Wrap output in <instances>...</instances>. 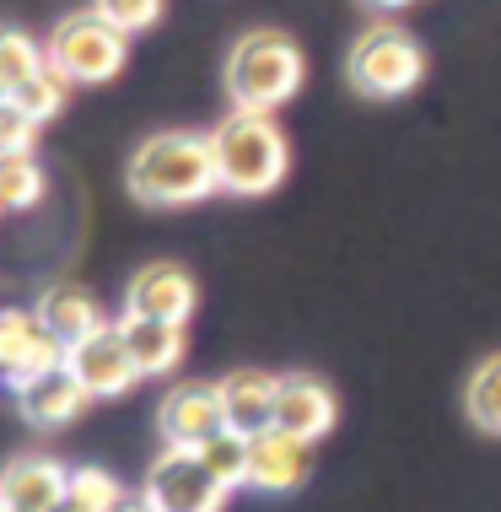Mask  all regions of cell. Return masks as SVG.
I'll return each instance as SVG.
<instances>
[{"mask_svg":"<svg viewBox=\"0 0 501 512\" xmlns=\"http://www.w3.org/2000/svg\"><path fill=\"white\" fill-rule=\"evenodd\" d=\"M71 491V469L49 453H22L0 469V512H54Z\"/></svg>","mask_w":501,"mask_h":512,"instance_id":"7c38bea8","label":"cell"},{"mask_svg":"<svg viewBox=\"0 0 501 512\" xmlns=\"http://www.w3.org/2000/svg\"><path fill=\"white\" fill-rule=\"evenodd\" d=\"M92 11H97V17H108L119 33L135 38V33H146V27L162 17V0H92Z\"/></svg>","mask_w":501,"mask_h":512,"instance_id":"cb8c5ba5","label":"cell"},{"mask_svg":"<svg viewBox=\"0 0 501 512\" xmlns=\"http://www.w3.org/2000/svg\"><path fill=\"white\" fill-rule=\"evenodd\" d=\"M200 459H205V469H211L227 491L248 486V437L243 432H221L216 442H205Z\"/></svg>","mask_w":501,"mask_h":512,"instance_id":"44dd1931","label":"cell"},{"mask_svg":"<svg viewBox=\"0 0 501 512\" xmlns=\"http://www.w3.org/2000/svg\"><path fill=\"white\" fill-rule=\"evenodd\" d=\"M44 168H38L33 151H17V157H0V211H33L44 200Z\"/></svg>","mask_w":501,"mask_h":512,"instance_id":"ffe728a7","label":"cell"},{"mask_svg":"<svg viewBox=\"0 0 501 512\" xmlns=\"http://www.w3.org/2000/svg\"><path fill=\"white\" fill-rule=\"evenodd\" d=\"M130 60V33H119L108 17L97 11H71L49 38V65L65 81H114Z\"/></svg>","mask_w":501,"mask_h":512,"instance_id":"5b68a950","label":"cell"},{"mask_svg":"<svg viewBox=\"0 0 501 512\" xmlns=\"http://www.w3.org/2000/svg\"><path fill=\"white\" fill-rule=\"evenodd\" d=\"M71 502H81V507H92V512H119L124 507V491L108 469H97V464H81V469H71Z\"/></svg>","mask_w":501,"mask_h":512,"instance_id":"7402d4cb","label":"cell"},{"mask_svg":"<svg viewBox=\"0 0 501 512\" xmlns=\"http://www.w3.org/2000/svg\"><path fill=\"white\" fill-rule=\"evenodd\" d=\"M141 491L151 496L157 512H221V502L232 496L211 469H205L200 453H189V448H162L146 469Z\"/></svg>","mask_w":501,"mask_h":512,"instance_id":"8992f818","label":"cell"},{"mask_svg":"<svg viewBox=\"0 0 501 512\" xmlns=\"http://www.w3.org/2000/svg\"><path fill=\"white\" fill-rule=\"evenodd\" d=\"M275 383L270 372H232V378H221V405H227V426L243 437H259L275 426Z\"/></svg>","mask_w":501,"mask_h":512,"instance_id":"2e32d148","label":"cell"},{"mask_svg":"<svg viewBox=\"0 0 501 512\" xmlns=\"http://www.w3.org/2000/svg\"><path fill=\"white\" fill-rule=\"evenodd\" d=\"M54 512H92V507H81V502H71V496H65V502L54 507Z\"/></svg>","mask_w":501,"mask_h":512,"instance_id":"83f0119b","label":"cell"},{"mask_svg":"<svg viewBox=\"0 0 501 512\" xmlns=\"http://www.w3.org/2000/svg\"><path fill=\"white\" fill-rule=\"evenodd\" d=\"M119 512H157V507H151V496L146 491H130V496H124V507Z\"/></svg>","mask_w":501,"mask_h":512,"instance_id":"484cf974","label":"cell"},{"mask_svg":"<svg viewBox=\"0 0 501 512\" xmlns=\"http://www.w3.org/2000/svg\"><path fill=\"white\" fill-rule=\"evenodd\" d=\"M367 6H378V11H399V6H410V0H367Z\"/></svg>","mask_w":501,"mask_h":512,"instance_id":"4316f807","label":"cell"},{"mask_svg":"<svg viewBox=\"0 0 501 512\" xmlns=\"http://www.w3.org/2000/svg\"><path fill=\"white\" fill-rule=\"evenodd\" d=\"M44 71H49V49L38 44V38L17 33V27H0V87H6V98L22 81L44 76Z\"/></svg>","mask_w":501,"mask_h":512,"instance_id":"d6986e66","label":"cell"},{"mask_svg":"<svg viewBox=\"0 0 501 512\" xmlns=\"http://www.w3.org/2000/svg\"><path fill=\"white\" fill-rule=\"evenodd\" d=\"M313 475V442L281 432V426H270V432L248 437V486L264 491V496H286L297 486H308Z\"/></svg>","mask_w":501,"mask_h":512,"instance_id":"30bf717a","label":"cell"},{"mask_svg":"<svg viewBox=\"0 0 501 512\" xmlns=\"http://www.w3.org/2000/svg\"><path fill=\"white\" fill-rule=\"evenodd\" d=\"M157 426L167 448H189V453H200L205 442L232 432L227 405H221V383H173L157 405Z\"/></svg>","mask_w":501,"mask_h":512,"instance_id":"ba28073f","label":"cell"},{"mask_svg":"<svg viewBox=\"0 0 501 512\" xmlns=\"http://www.w3.org/2000/svg\"><path fill=\"white\" fill-rule=\"evenodd\" d=\"M65 367V345L44 329L38 308H0V383L27 389Z\"/></svg>","mask_w":501,"mask_h":512,"instance_id":"52a82bcc","label":"cell"},{"mask_svg":"<svg viewBox=\"0 0 501 512\" xmlns=\"http://www.w3.org/2000/svg\"><path fill=\"white\" fill-rule=\"evenodd\" d=\"M65 87H71V81H65V76H60V71H54V65H49L44 76L22 81V87L11 92V103H17V108H22V114L33 119V124H44V119H54V114H60V108H65Z\"/></svg>","mask_w":501,"mask_h":512,"instance_id":"603a6c76","label":"cell"},{"mask_svg":"<svg viewBox=\"0 0 501 512\" xmlns=\"http://www.w3.org/2000/svg\"><path fill=\"white\" fill-rule=\"evenodd\" d=\"M38 124L22 114L11 98H0V157H17V151H33Z\"/></svg>","mask_w":501,"mask_h":512,"instance_id":"d4e9b609","label":"cell"},{"mask_svg":"<svg viewBox=\"0 0 501 512\" xmlns=\"http://www.w3.org/2000/svg\"><path fill=\"white\" fill-rule=\"evenodd\" d=\"M211 151H216L221 189H227V195H243V200L270 195L286 178V162H291L275 114H238V108L211 130Z\"/></svg>","mask_w":501,"mask_h":512,"instance_id":"7a4b0ae2","label":"cell"},{"mask_svg":"<svg viewBox=\"0 0 501 512\" xmlns=\"http://www.w3.org/2000/svg\"><path fill=\"white\" fill-rule=\"evenodd\" d=\"M302 49L291 44L286 33H243L232 44V60H227V98L238 114H275L281 103L297 98L302 87Z\"/></svg>","mask_w":501,"mask_h":512,"instance_id":"3957f363","label":"cell"},{"mask_svg":"<svg viewBox=\"0 0 501 512\" xmlns=\"http://www.w3.org/2000/svg\"><path fill=\"white\" fill-rule=\"evenodd\" d=\"M0 216H6V211H0Z\"/></svg>","mask_w":501,"mask_h":512,"instance_id":"f546056e","label":"cell"},{"mask_svg":"<svg viewBox=\"0 0 501 512\" xmlns=\"http://www.w3.org/2000/svg\"><path fill=\"white\" fill-rule=\"evenodd\" d=\"M464 415H469V426L501 437V351L485 356V362L469 372V383H464Z\"/></svg>","mask_w":501,"mask_h":512,"instance_id":"ac0fdd59","label":"cell"},{"mask_svg":"<svg viewBox=\"0 0 501 512\" xmlns=\"http://www.w3.org/2000/svg\"><path fill=\"white\" fill-rule=\"evenodd\" d=\"M119 335H124V345H130L141 378H173L178 362H184V351H189V329L184 324H157V318L124 313Z\"/></svg>","mask_w":501,"mask_h":512,"instance_id":"5bb4252c","label":"cell"},{"mask_svg":"<svg viewBox=\"0 0 501 512\" xmlns=\"http://www.w3.org/2000/svg\"><path fill=\"white\" fill-rule=\"evenodd\" d=\"M0 98H6V87H0Z\"/></svg>","mask_w":501,"mask_h":512,"instance_id":"f1b7e54d","label":"cell"},{"mask_svg":"<svg viewBox=\"0 0 501 512\" xmlns=\"http://www.w3.org/2000/svg\"><path fill=\"white\" fill-rule=\"evenodd\" d=\"M345 76L361 98H405L415 81L426 76V54L421 44L394 22H372L367 33L351 44V60H345Z\"/></svg>","mask_w":501,"mask_h":512,"instance_id":"277c9868","label":"cell"},{"mask_svg":"<svg viewBox=\"0 0 501 512\" xmlns=\"http://www.w3.org/2000/svg\"><path fill=\"white\" fill-rule=\"evenodd\" d=\"M92 405V394L81 389V383L71 378V372H49V378H38V383H27V389L17 394V410H22V421L27 426H44V432H60V426H71L81 421Z\"/></svg>","mask_w":501,"mask_h":512,"instance_id":"9a60e30c","label":"cell"},{"mask_svg":"<svg viewBox=\"0 0 501 512\" xmlns=\"http://www.w3.org/2000/svg\"><path fill=\"white\" fill-rule=\"evenodd\" d=\"M65 372H71L92 399H124L135 383H141V367H135V356H130V345H124L119 324H103L97 335L71 345V351H65Z\"/></svg>","mask_w":501,"mask_h":512,"instance_id":"9c48e42d","label":"cell"},{"mask_svg":"<svg viewBox=\"0 0 501 512\" xmlns=\"http://www.w3.org/2000/svg\"><path fill=\"white\" fill-rule=\"evenodd\" d=\"M221 189L216 173V151L211 135H184V130H162L146 135L130 157V195L141 205H200Z\"/></svg>","mask_w":501,"mask_h":512,"instance_id":"6da1fadb","label":"cell"},{"mask_svg":"<svg viewBox=\"0 0 501 512\" xmlns=\"http://www.w3.org/2000/svg\"><path fill=\"white\" fill-rule=\"evenodd\" d=\"M194 281L184 265H173V259H157V265L135 270L130 286H124V313L135 318H157V324H189L194 313Z\"/></svg>","mask_w":501,"mask_h":512,"instance_id":"8fae6325","label":"cell"},{"mask_svg":"<svg viewBox=\"0 0 501 512\" xmlns=\"http://www.w3.org/2000/svg\"><path fill=\"white\" fill-rule=\"evenodd\" d=\"M340 421V399H334L329 383L308 378V372H291V378L275 383V426L302 442H318L334 432Z\"/></svg>","mask_w":501,"mask_h":512,"instance_id":"4fadbf2b","label":"cell"},{"mask_svg":"<svg viewBox=\"0 0 501 512\" xmlns=\"http://www.w3.org/2000/svg\"><path fill=\"white\" fill-rule=\"evenodd\" d=\"M38 318H44V329L65 345V351L103 329V308H97L92 292H81V286H49V292L38 297Z\"/></svg>","mask_w":501,"mask_h":512,"instance_id":"e0dca14e","label":"cell"}]
</instances>
